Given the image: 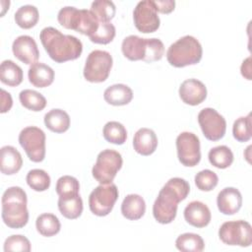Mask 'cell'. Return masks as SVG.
Masks as SVG:
<instances>
[{
  "label": "cell",
  "mask_w": 252,
  "mask_h": 252,
  "mask_svg": "<svg viewBox=\"0 0 252 252\" xmlns=\"http://www.w3.org/2000/svg\"><path fill=\"white\" fill-rule=\"evenodd\" d=\"M0 80L9 87L19 86L23 81V70L12 60H4L0 65Z\"/></svg>",
  "instance_id": "484cf974"
},
{
  "label": "cell",
  "mask_w": 252,
  "mask_h": 252,
  "mask_svg": "<svg viewBox=\"0 0 252 252\" xmlns=\"http://www.w3.org/2000/svg\"><path fill=\"white\" fill-rule=\"evenodd\" d=\"M58 209L66 219L75 220L82 215L83 200L79 194L59 196Z\"/></svg>",
  "instance_id": "cb8c5ba5"
},
{
  "label": "cell",
  "mask_w": 252,
  "mask_h": 252,
  "mask_svg": "<svg viewBox=\"0 0 252 252\" xmlns=\"http://www.w3.org/2000/svg\"><path fill=\"white\" fill-rule=\"evenodd\" d=\"M122 157L117 151L103 150L97 155L96 161L93 166V176L100 184L112 183L116 173L122 167Z\"/></svg>",
  "instance_id": "8992f818"
},
{
  "label": "cell",
  "mask_w": 252,
  "mask_h": 252,
  "mask_svg": "<svg viewBox=\"0 0 252 252\" xmlns=\"http://www.w3.org/2000/svg\"><path fill=\"white\" fill-rule=\"evenodd\" d=\"M39 38L49 57L57 63L75 60L83 51L80 39L71 34H64L53 27L42 29Z\"/></svg>",
  "instance_id": "7a4b0ae2"
},
{
  "label": "cell",
  "mask_w": 252,
  "mask_h": 252,
  "mask_svg": "<svg viewBox=\"0 0 252 252\" xmlns=\"http://www.w3.org/2000/svg\"><path fill=\"white\" fill-rule=\"evenodd\" d=\"M12 51L14 56L25 64L32 65L37 62L39 51L35 40L30 35L18 36L12 44Z\"/></svg>",
  "instance_id": "5bb4252c"
},
{
  "label": "cell",
  "mask_w": 252,
  "mask_h": 252,
  "mask_svg": "<svg viewBox=\"0 0 252 252\" xmlns=\"http://www.w3.org/2000/svg\"><path fill=\"white\" fill-rule=\"evenodd\" d=\"M27 194L19 186L6 189L2 195V220L10 228H22L29 220Z\"/></svg>",
  "instance_id": "3957f363"
},
{
  "label": "cell",
  "mask_w": 252,
  "mask_h": 252,
  "mask_svg": "<svg viewBox=\"0 0 252 252\" xmlns=\"http://www.w3.org/2000/svg\"><path fill=\"white\" fill-rule=\"evenodd\" d=\"M179 96L189 105H198L207 97V88L203 82L197 79H187L179 87Z\"/></svg>",
  "instance_id": "9a60e30c"
},
{
  "label": "cell",
  "mask_w": 252,
  "mask_h": 252,
  "mask_svg": "<svg viewBox=\"0 0 252 252\" xmlns=\"http://www.w3.org/2000/svg\"><path fill=\"white\" fill-rule=\"evenodd\" d=\"M79 181L71 175H63L56 182V193L59 196L79 194Z\"/></svg>",
  "instance_id": "74e56055"
},
{
  "label": "cell",
  "mask_w": 252,
  "mask_h": 252,
  "mask_svg": "<svg viewBox=\"0 0 252 252\" xmlns=\"http://www.w3.org/2000/svg\"><path fill=\"white\" fill-rule=\"evenodd\" d=\"M45 126L54 133H64L70 127L69 114L60 108L49 110L43 118Z\"/></svg>",
  "instance_id": "d4e9b609"
},
{
  "label": "cell",
  "mask_w": 252,
  "mask_h": 252,
  "mask_svg": "<svg viewBox=\"0 0 252 252\" xmlns=\"http://www.w3.org/2000/svg\"><path fill=\"white\" fill-rule=\"evenodd\" d=\"M232 134L238 142H247L251 139V113L241 116L234 121Z\"/></svg>",
  "instance_id": "e575fe53"
},
{
  "label": "cell",
  "mask_w": 252,
  "mask_h": 252,
  "mask_svg": "<svg viewBox=\"0 0 252 252\" xmlns=\"http://www.w3.org/2000/svg\"><path fill=\"white\" fill-rule=\"evenodd\" d=\"M134 25L144 33L156 32L160 25L159 17L153 0H143L137 3L133 11Z\"/></svg>",
  "instance_id": "7c38bea8"
},
{
  "label": "cell",
  "mask_w": 252,
  "mask_h": 252,
  "mask_svg": "<svg viewBox=\"0 0 252 252\" xmlns=\"http://www.w3.org/2000/svg\"><path fill=\"white\" fill-rule=\"evenodd\" d=\"M146 212L145 200L138 194L127 195L121 204V213L130 220L141 219Z\"/></svg>",
  "instance_id": "7402d4cb"
},
{
  "label": "cell",
  "mask_w": 252,
  "mask_h": 252,
  "mask_svg": "<svg viewBox=\"0 0 252 252\" xmlns=\"http://www.w3.org/2000/svg\"><path fill=\"white\" fill-rule=\"evenodd\" d=\"M32 249L30 240L21 234H13L6 238L4 242V251H21L30 252Z\"/></svg>",
  "instance_id": "f35d334b"
},
{
  "label": "cell",
  "mask_w": 252,
  "mask_h": 252,
  "mask_svg": "<svg viewBox=\"0 0 252 252\" xmlns=\"http://www.w3.org/2000/svg\"><path fill=\"white\" fill-rule=\"evenodd\" d=\"M175 246L182 252H201L205 247V243L199 234L186 232L176 238Z\"/></svg>",
  "instance_id": "f546056e"
},
{
  "label": "cell",
  "mask_w": 252,
  "mask_h": 252,
  "mask_svg": "<svg viewBox=\"0 0 252 252\" xmlns=\"http://www.w3.org/2000/svg\"><path fill=\"white\" fill-rule=\"evenodd\" d=\"M21 104L32 111H40L46 106V98L33 90H23L19 94Z\"/></svg>",
  "instance_id": "4dcf8cb0"
},
{
  "label": "cell",
  "mask_w": 252,
  "mask_h": 252,
  "mask_svg": "<svg viewBox=\"0 0 252 252\" xmlns=\"http://www.w3.org/2000/svg\"><path fill=\"white\" fill-rule=\"evenodd\" d=\"M13 105V99L11 94L5 90L1 89V113H5L11 109Z\"/></svg>",
  "instance_id": "b9f144b4"
},
{
  "label": "cell",
  "mask_w": 252,
  "mask_h": 252,
  "mask_svg": "<svg viewBox=\"0 0 252 252\" xmlns=\"http://www.w3.org/2000/svg\"><path fill=\"white\" fill-rule=\"evenodd\" d=\"M23 165L20 152L13 146H4L0 150V170L3 174L12 175L17 173Z\"/></svg>",
  "instance_id": "ac0fdd59"
},
{
  "label": "cell",
  "mask_w": 252,
  "mask_h": 252,
  "mask_svg": "<svg viewBox=\"0 0 252 252\" xmlns=\"http://www.w3.org/2000/svg\"><path fill=\"white\" fill-rule=\"evenodd\" d=\"M203 48L197 38L192 35H184L170 44L166 51L168 63L177 68L194 65L200 62Z\"/></svg>",
  "instance_id": "277c9868"
},
{
  "label": "cell",
  "mask_w": 252,
  "mask_h": 252,
  "mask_svg": "<svg viewBox=\"0 0 252 252\" xmlns=\"http://www.w3.org/2000/svg\"><path fill=\"white\" fill-rule=\"evenodd\" d=\"M91 11L99 22L107 23L113 19L116 8L114 3L110 0H95L91 5Z\"/></svg>",
  "instance_id": "836d02e7"
},
{
  "label": "cell",
  "mask_w": 252,
  "mask_h": 252,
  "mask_svg": "<svg viewBox=\"0 0 252 252\" xmlns=\"http://www.w3.org/2000/svg\"><path fill=\"white\" fill-rule=\"evenodd\" d=\"M134 150L142 156L152 155L158 147V137L150 128H140L133 138Z\"/></svg>",
  "instance_id": "d6986e66"
},
{
  "label": "cell",
  "mask_w": 252,
  "mask_h": 252,
  "mask_svg": "<svg viewBox=\"0 0 252 252\" xmlns=\"http://www.w3.org/2000/svg\"><path fill=\"white\" fill-rule=\"evenodd\" d=\"M219 236L224 244L248 247L252 243V228L246 220L225 221L219 229Z\"/></svg>",
  "instance_id": "30bf717a"
},
{
  "label": "cell",
  "mask_w": 252,
  "mask_h": 252,
  "mask_svg": "<svg viewBox=\"0 0 252 252\" xmlns=\"http://www.w3.org/2000/svg\"><path fill=\"white\" fill-rule=\"evenodd\" d=\"M19 143L28 158L33 162H40L45 157V133L38 127L28 126L19 134Z\"/></svg>",
  "instance_id": "9c48e42d"
},
{
  "label": "cell",
  "mask_w": 252,
  "mask_h": 252,
  "mask_svg": "<svg viewBox=\"0 0 252 252\" xmlns=\"http://www.w3.org/2000/svg\"><path fill=\"white\" fill-rule=\"evenodd\" d=\"M102 134L104 139L115 145H122L127 139L126 128L118 121H109L103 126Z\"/></svg>",
  "instance_id": "1f68e13d"
},
{
  "label": "cell",
  "mask_w": 252,
  "mask_h": 252,
  "mask_svg": "<svg viewBox=\"0 0 252 252\" xmlns=\"http://www.w3.org/2000/svg\"><path fill=\"white\" fill-rule=\"evenodd\" d=\"M115 27L110 22L102 23L99 22L98 28L94 33H93L90 37L91 41L99 44H107L111 42L115 36Z\"/></svg>",
  "instance_id": "d590c367"
},
{
  "label": "cell",
  "mask_w": 252,
  "mask_h": 252,
  "mask_svg": "<svg viewBox=\"0 0 252 252\" xmlns=\"http://www.w3.org/2000/svg\"><path fill=\"white\" fill-rule=\"evenodd\" d=\"M118 199V189L115 184H100L89 196L91 212L98 217L107 216L113 209Z\"/></svg>",
  "instance_id": "ba28073f"
},
{
  "label": "cell",
  "mask_w": 252,
  "mask_h": 252,
  "mask_svg": "<svg viewBox=\"0 0 252 252\" xmlns=\"http://www.w3.org/2000/svg\"><path fill=\"white\" fill-rule=\"evenodd\" d=\"M59 24L68 30H74L91 36L98 28L99 21L91 10L78 9L73 6L61 8L57 14Z\"/></svg>",
  "instance_id": "5b68a950"
},
{
  "label": "cell",
  "mask_w": 252,
  "mask_h": 252,
  "mask_svg": "<svg viewBox=\"0 0 252 252\" xmlns=\"http://www.w3.org/2000/svg\"><path fill=\"white\" fill-rule=\"evenodd\" d=\"M209 161L217 168H227L233 162V154L231 150L224 145L214 147L208 154Z\"/></svg>",
  "instance_id": "83f0119b"
},
{
  "label": "cell",
  "mask_w": 252,
  "mask_h": 252,
  "mask_svg": "<svg viewBox=\"0 0 252 252\" xmlns=\"http://www.w3.org/2000/svg\"><path fill=\"white\" fill-rule=\"evenodd\" d=\"M158 12L162 14H168L174 10L175 1L174 0H153Z\"/></svg>",
  "instance_id": "60d3db41"
},
{
  "label": "cell",
  "mask_w": 252,
  "mask_h": 252,
  "mask_svg": "<svg viewBox=\"0 0 252 252\" xmlns=\"http://www.w3.org/2000/svg\"><path fill=\"white\" fill-rule=\"evenodd\" d=\"M15 22L22 29H31L38 21V10L35 6L27 4L21 6L15 13Z\"/></svg>",
  "instance_id": "f1b7e54d"
},
{
  "label": "cell",
  "mask_w": 252,
  "mask_h": 252,
  "mask_svg": "<svg viewBox=\"0 0 252 252\" xmlns=\"http://www.w3.org/2000/svg\"><path fill=\"white\" fill-rule=\"evenodd\" d=\"M190 192L189 183L180 177L170 178L159 190L153 205V215L159 223H170L176 217L178 203Z\"/></svg>",
  "instance_id": "6da1fadb"
},
{
  "label": "cell",
  "mask_w": 252,
  "mask_h": 252,
  "mask_svg": "<svg viewBox=\"0 0 252 252\" xmlns=\"http://www.w3.org/2000/svg\"><path fill=\"white\" fill-rule=\"evenodd\" d=\"M217 205L223 215H234L242 206V196L238 189L234 187L223 188L217 197Z\"/></svg>",
  "instance_id": "e0dca14e"
},
{
  "label": "cell",
  "mask_w": 252,
  "mask_h": 252,
  "mask_svg": "<svg viewBox=\"0 0 252 252\" xmlns=\"http://www.w3.org/2000/svg\"><path fill=\"white\" fill-rule=\"evenodd\" d=\"M36 230L42 236L51 237L60 231L61 224L58 218L50 213L39 215L35 220Z\"/></svg>",
  "instance_id": "4316f807"
},
{
  "label": "cell",
  "mask_w": 252,
  "mask_h": 252,
  "mask_svg": "<svg viewBox=\"0 0 252 252\" xmlns=\"http://www.w3.org/2000/svg\"><path fill=\"white\" fill-rule=\"evenodd\" d=\"M176 150L179 161L185 166H195L200 162V140L192 132H182L176 138Z\"/></svg>",
  "instance_id": "8fae6325"
},
{
  "label": "cell",
  "mask_w": 252,
  "mask_h": 252,
  "mask_svg": "<svg viewBox=\"0 0 252 252\" xmlns=\"http://www.w3.org/2000/svg\"><path fill=\"white\" fill-rule=\"evenodd\" d=\"M103 97L104 100L111 105H126L132 100L133 92L127 85L115 84L105 89Z\"/></svg>",
  "instance_id": "603a6c76"
},
{
  "label": "cell",
  "mask_w": 252,
  "mask_h": 252,
  "mask_svg": "<svg viewBox=\"0 0 252 252\" xmlns=\"http://www.w3.org/2000/svg\"><path fill=\"white\" fill-rule=\"evenodd\" d=\"M219 182V177L213 170L204 169L199 171L195 175V184L197 188L201 191H211L213 190Z\"/></svg>",
  "instance_id": "8d00e7d4"
},
{
  "label": "cell",
  "mask_w": 252,
  "mask_h": 252,
  "mask_svg": "<svg viewBox=\"0 0 252 252\" xmlns=\"http://www.w3.org/2000/svg\"><path fill=\"white\" fill-rule=\"evenodd\" d=\"M164 53V45L158 38H147L146 55L144 57L145 62H155L160 60Z\"/></svg>",
  "instance_id": "ab89813d"
},
{
  "label": "cell",
  "mask_w": 252,
  "mask_h": 252,
  "mask_svg": "<svg viewBox=\"0 0 252 252\" xmlns=\"http://www.w3.org/2000/svg\"><path fill=\"white\" fill-rule=\"evenodd\" d=\"M240 71L242 76L247 79V80H251V57H247L245 60H243L241 67H240Z\"/></svg>",
  "instance_id": "7bdbcfd3"
},
{
  "label": "cell",
  "mask_w": 252,
  "mask_h": 252,
  "mask_svg": "<svg viewBox=\"0 0 252 252\" xmlns=\"http://www.w3.org/2000/svg\"><path fill=\"white\" fill-rule=\"evenodd\" d=\"M184 219L192 226L202 228L210 223L212 215L206 204L200 201H192L184 209Z\"/></svg>",
  "instance_id": "2e32d148"
},
{
  "label": "cell",
  "mask_w": 252,
  "mask_h": 252,
  "mask_svg": "<svg viewBox=\"0 0 252 252\" xmlns=\"http://www.w3.org/2000/svg\"><path fill=\"white\" fill-rule=\"evenodd\" d=\"M26 180L28 185L37 192L45 191L50 186V176L46 171L39 168L30 170L27 174Z\"/></svg>",
  "instance_id": "d6a6232c"
},
{
  "label": "cell",
  "mask_w": 252,
  "mask_h": 252,
  "mask_svg": "<svg viewBox=\"0 0 252 252\" xmlns=\"http://www.w3.org/2000/svg\"><path fill=\"white\" fill-rule=\"evenodd\" d=\"M112 56L105 50H93L87 57L84 67V77L91 83L104 82L112 67Z\"/></svg>",
  "instance_id": "52a82bcc"
},
{
  "label": "cell",
  "mask_w": 252,
  "mask_h": 252,
  "mask_svg": "<svg viewBox=\"0 0 252 252\" xmlns=\"http://www.w3.org/2000/svg\"><path fill=\"white\" fill-rule=\"evenodd\" d=\"M147 48V38L140 37L138 35L126 36L121 44V50L123 55L131 61L144 60Z\"/></svg>",
  "instance_id": "ffe728a7"
},
{
  "label": "cell",
  "mask_w": 252,
  "mask_h": 252,
  "mask_svg": "<svg viewBox=\"0 0 252 252\" xmlns=\"http://www.w3.org/2000/svg\"><path fill=\"white\" fill-rule=\"evenodd\" d=\"M29 81L36 88H45L53 83V69L41 62H35L30 66L28 72Z\"/></svg>",
  "instance_id": "44dd1931"
},
{
  "label": "cell",
  "mask_w": 252,
  "mask_h": 252,
  "mask_svg": "<svg viewBox=\"0 0 252 252\" xmlns=\"http://www.w3.org/2000/svg\"><path fill=\"white\" fill-rule=\"evenodd\" d=\"M198 122L204 136L210 141H219L225 134L226 121L214 108H203L198 114Z\"/></svg>",
  "instance_id": "4fadbf2b"
}]
</instances>
